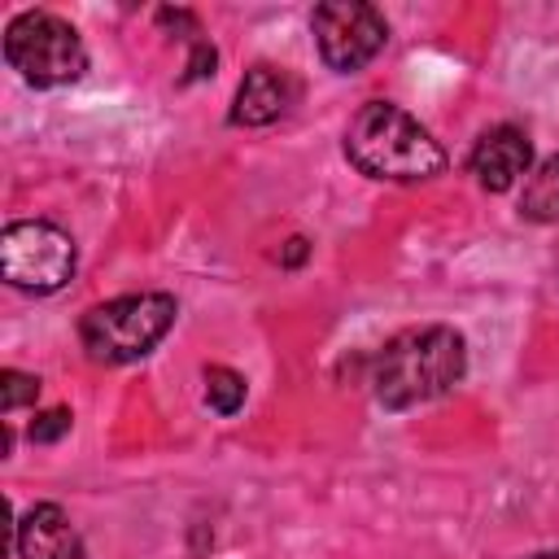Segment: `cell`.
<instances>
[{
    "label": "cell",
    "mask_w": 559,
    "mask_h": 559,
    "mask_svg": "<svg viewBox=\"0 0 559 559\" xmlns=\"http://www.w3.org/2000/svg\"><path fill=\"white\" fill-rule=\"evenodd\" d=\"M467 371V345L454 328H411L397 332L371 367V393L384 411H406L450 393Z\"/></svg>",
    "instance_id": "6da1fadb"
},
{
    "label": "cell",
    "mask_w": 559,
    "mask_h": 559,
    "mask_svg": "<svg viewBox=\"0 0 559 559\" xmlns=\"http://www.w3.org/2000/svg\"><path fill=\"white\" fill-rule=\"evenodd\" d=\"M345 157L362 175L389 183H419L445 170V148L428 135V127L389 100H367L354 114L345 131Z\"/></svg>",
    "instance_id": "7a4b0ae2"
},
{
    "label": "cell",
    "mask_w": 559,
    "mask_h": 559,
    "mask_svg": "<svg viewBox=\"0 0 559 559\" xmlns=\"http://www.w3.org/2000/svg\"><path fill=\"white\" fill-rule=\"evenodd\" d=\"M175 314L170 293H127L92 306L79 323V341L96 362H135L170 332Z\"/></svg>",
    "instance_id": "3957f363"
},
{
    "label": "cell",
    "mask_w": 559,
    "mask_h": 559,
    "mask_svg": "<svg viewBox=\"0 0 559 559\" xmlns=\"http://www.w3.org/2000/svg\"><path fill=\"white\" fill-rule=\"evenodd\" d=\"M4 61L35 87H61L87 70V48L66 17L31 9V13H17L9 22Z\"/></svg>",
    "instance_id": "277c9868"
},
{
    "label": "cell",
    "mask_w": 559,
    "mask_h": 559,
    "mask_svg": "<svg viewBox=\"0 0 559 559\" xmlns=\"http://www.w3.org/2000/svg\"><path fill=\"white\" fill-rule=\"evenodd\" d=\"M0 275L22 293H57L74 275V240L57 223L22 218L0 231Z\"/></svg>",
    "instance_id": "5b68a950"
},
{
    "label": "cell",
    "mask_w": 559,
    "mask_h": 559,
    "mask_svg": "<svg viewBox=\"0 0 559 559\" xmlns=\"http://www.w3.org/2000/svg\"><path fill=\"white\" fill-rule=\"evenodd\" d=\"M314 26V44L328 70L336 74H354L362 70L389 39V22L380 17V9L358 4V0H328L314 9L310 17Z\"/></svg>",
    "instance_id": "8992f818"
},
{
    "label": "cell",
    "mask_w": 559,
    "mask_h": 559,
    "mask_svg": "<svg viewBox=\"0 0 559 559\" xmlns=\"http://www.w3.org/2000/svg\"><path fill=\"white\" fill-rule=\"evenodd\" d=\"M13 546L22 559H83V537L57 502H35L13 524Z\"/></svg>",
    "instance_id": "52a82bcc"
},
{
    "label": "cell",
    "mask_w": 559,
    "mask_h": 559,
    "mask_svg": "<svg viewBox=\"0 0 559 559\" xmlns=\"http://www.w3.org/2000/svg\"><path fill=\"white\" fill-rule=\"evenodd\" d=\"M528 162H533V144L520 127H493L472 148V175L489 192L515 188V179L528 175Z\"/></svg>",
    "instance_id": "ba28073f"
},
{
    "label": "cell",
    "mask_w": 559,
    "mask_h": 559,
    "mask_svg": "<svg viewBox=\"0 0 559 559\" xmlns=\"http://www.w3.org/2000/svg\"><path fill=\"white\" fill-rule=\"evenodd\" d=\"M293 105V83L284 70L275 66H253L240 87H236V100H231V122L236 127H266L275 122L284 109Z\"/></svg>",
    "instance_id": "9c48e42d"
},
{
    "label": "cell",
    "mask_w": 559,
    "mask_h": 559,
    "mask_svg": "<svg viewBox=\"0 0 559 559\" xmlns=\"http://www.w3.org/2000/svg\"><path fill=\"white\" fill-rule=\"evenodd\" d=\"M520 214L533 223H559V153H550L520 192Z\"/></svg>",
    "instance_id": "30bf717a"
},
{
    "label": "cell",
    "mask_w": 559,
    "mask_h": 559,
    "mask_svg": "<svg viewBox=\"0 0 559 559\" xmlns=\"http://www.w3.org/2000/svg\"><path fill=\"white\" fill-rule=\"evenodd\" d=\"M245 376H236L231 367H210L205 371V402H210V411L214 415H236L240 406H245Z\"/></svg>",
    "instance_id": "8fae6325"
},
{
    "label": "cell",
    "mask_w": 559,
    "mask_h": 559,
    "mask_svg": "<svg viewBox=\"0 0 559 559\" xmlns=\"http://www.w3.org/2000/svg\"><path fill=\"white\" fill-rule=\"evenodd\" d=\"M35 397H39V380L35 376H26L17 367H4L0 371V411L4 415H13L17 406H31Z\"/></svg>",
    "instance_id": "7c38bea8"
},
{
    "label": "cell",
    "mask_w": 559,
    "mask_h": 559,
    "mask_svg": "<svg viewBox=\"0 0 559 559\" xmlns=\"http://www.w3.org/2000/svg\"><path fill=\"white\" fill-rule=\"evenodd\" d=\"M70 424H74V415H70L66 406H52V411H44V415L31 419V441H35V445L61 441V437L70 432Z\"/></svg>",
    "instance_id": "4fadbf2b"
},
{
    "label": "cell",
    "mask_w": 559,
    "mask_h": 559,
    "mask_svg": "<svg viewBox=\"0 0 559 559\" xmlns=\"http://www.w3.org/2000/svg\"><path fill=\"white\" fill-rule=\"evenodd\" d=\"M214 61H218V52H214L210 44H197V48H192V61H188V79L214 74Z\"/></svg>",
    "instance_id": "5bb4252c"
},
{
    "label": "cell",
    "mask_w": 559,
    "mask_h": 559,
    "mask_svg": "<svg viewBox=\"0 0 559 559\" xmlns=\"http://www.w3.org/2000/svg\"><path fill=\"white\" fill-rule=\"evenodd\" d=\"M301 258H306V240H301V236H293V240H288V249H284V258H280V262H284V266H301Z\"/></svg>",
    "instance_id": "9a60e30c"
},
{
    "label": "cell",
    "mask_w": 559,
    "mask_h": 559,
    "mask_svg": "<svg viewBox=\"0 0 559 559\" xmlns=\"http://www.w3.org/2000/svg\"><path fill=\"white\" fill-rule=\"evenodd\" d=\"M528 559H559V550H546V555H528Z\"/></svg>",
    "instance_id": "2e32d148"
}]
</instances>
